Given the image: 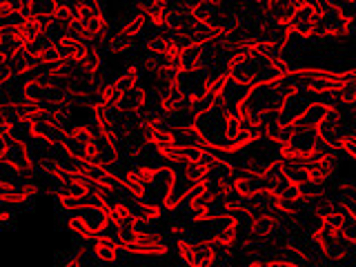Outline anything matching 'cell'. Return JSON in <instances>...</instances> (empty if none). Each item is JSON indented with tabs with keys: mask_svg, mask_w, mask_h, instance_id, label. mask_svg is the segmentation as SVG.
<instances>
[{
	"mask_svg": "<svg viewBox=\"0 0 356 267\" xmlns=\"http://www.w3.org/2000/svg\"><path fill=\"white\" fill-rule=\"evenodd\" d=\"M9 81V67H7V58L5 56H0V87Z\"/></svg>",
	"mask_w": 356,
	"mask_h": 267,
	"instance_id": "cell-25",
	"label": "cell"
},
{
	"mask_svg": "<svg viewBox=\"0 0 356 267\" xmlns=\"http://www.w3.org/2000/svg\"><path fill=\"white\" fill-rule=\"evenodd\" d=\"M174 143H176V147H200V149H209L203 136L198 134V129L194 125H189V127H181V129H174Z\"/></svg>",
	"mask_w": 356,
	"mask_h": 267,
	"instance_id": "cell-19",
	"label": "cell"
},
{
	"mask_svg": "<svg viewBox=\"0 0 356 267\" xmlns=\"http://www.w3.org/2000/svg\"><path fill=\"white\" fill-rule=\"evenodd\" d=\"M178 65L181 72H194L203 70V44H187L178 54Z\"/></svg>",
	"mask_w": 356,
	"mask_h": 267,
	"instance_id": "cell-18",
	"label": "cell"
},
{
	"mask_svg": "<svg viewBox=\"0 0 356 267\" xmlns=\"http://www.w3.org/2000/svg\"><path fill=\"white\" fill-rule=\"evenodd\" d=\"M145 105H147V89L143 87V83H138L136 87H131L129 92L120 98L118 103V114L120 116H129V118H136L145 111Z\"/></svg>",
	"mask_w": 356,
	"mask_h": 267,
	"instance_id": "cell-9",
	"label": "cell"
},
{
	"mask_svg": "<svg viewBox=\"0 0 356 267\" xmlns=\"http://www.w3.org/2000/svg\"><path fill=\"white\" fill-rule=\"evenodd\" d=\"M229 111L222 109L218 103L214 107H209L203 114H198L194 120V127L203 136L205 145L211 152H227V136H225V122H227Z\"/></svg>",
	"mask_w": 356,
	"mask_h": 267,
	"instance_id": "cell-1",
	"label": "cell"
},
{
	"mask_svg": "<svg viewBox=\"0 0 356 267\" xmlns=\"http://www.w3.org/2000/svg\"><path fill=\"white\" fill-rule=\"evenodd\" d=\"M11 218H14L11 216V211H0V222H3V225H9Z\"/></svg>",
	"mask_w": 356,
	"mask_h": 267,
	"instance_id": "cell-27",
	"label": "cell"
},
{
	"mask_svg": "<svg viewBox=\"0 0 356 267\" xmlns=\"http://www.w3.org/2000/svg\"><path fill=\"white\" fill-rule=\"evenodd\" d=\"M127 254H134V256H167L170 248H167V243L161 238V234L156 232H149V229H138L136 232V238H134L129 245H125Z\"/></svg>",
	"mask_w": 356,
	"mask_h": 267,
	"instance_id": "cell-5",
	"label": "cell"
},
{
	"mask_svg": "<svg viewBox=\"0 0 356 267\" xmlns=\"http://www.w3.org/2000/svg\"><path fill=\"white\" fill-rule=\"evenodd\" d=\"M318 143V134L314 129H296L289 136V140L281 147L283 156H294V159H307V156L314 152Z\"/></svg>",
	"mask_w": 356,
	"mask_h": 267,
	"instance_id": "cell-6",
	"label": "cell"
},
{
	"mask_svg": "<svg viewBox=\"0 0 356 267\" xmlns=\"http://www.w3.org/2000/svg\"><path fill=\"white\" fill-rule=\"evenodd\" d=\"M3 161L9 163L11 167H16L20 174H31L33 172V163H31V154L27 147V140L22 138H9L3 152Z\"/></svg>",
	"mask_w": 356,
	"mask_h": 267,
	"instance_id": "cell-7",
	"label": "cell"
},
{
	"mask_svg": "<svg viewBox=\"0 0 356 267\" xmlns=\"http://www.w3.org/2000/svg\"><path fill=\"white\" fill-rule=\"evenodd\" d=\"M63 267H85V250H78L76 254L67 256Z\"/></svg>",
	"mask_w": 356,
	"mask_h": 267,
	"instance_id": "cell-24",
	"label": "cell"
},
{
	"mask_svg": "<svg viewBox=\"0 0 356 267\" xmlns=\"http://www.w3.org/2000/svg\"><path fill=\"white\" fill-rule=\"evenodd\" d=\"M72 214H76L78 218H81V220L85 222V225H89V229L96 232V236L107 227V222H109V207H107V205H89V207H81V209L72 211Z\"/></svg>",
	"mask_w": 356,
	"mask_h": 267,
	"instance_id": "cell-13",
	"label": "cell"
},
{
	"mask_svg": "<svg viewBox=\"0 0 356 267\" xmlns=\"http://www.w3.org/2000/svg\"><path fill=\"white\" fill-rule=\"evenodd\" d=\"M118 252H120L118 245L114 241L105 238V236H96V241L92 245L94 259L100 261V263H107V265H114L118 261Z\"/></svg>",
	"mask_w": 356,
	"mask_h": 267,
	"instance_id": "cell-17",
	"label": "cell"
},
{
	"mask_svg": "<svg viewBox=\"0 0 356 267\" xmlns=\"http://www.w3.org/2000/svg\"><path fill=\"white\" fill-rule=\"evenodd\" d=\"M196 185L189 181V178H185L181 172H176L174 174V183H172V189H170V196H167V203H165V209L167 211H174L178 209L183 203H185V198L189 196V192H192Z\"/></svg>",
	"mask_w": 356,
	"mask_h": 267,
	"instance_id": "cell-14",
	"label": "cell"
},
{
	"mask_svg": "<svg viewBox=\"0 0 356 267\" xmlns=\"http://www.w3.org/2000/svg\"><path fill=\"white\" fill-rule=\"evenodd\" d=\"M174 174L176 172L172 170V167H159L152 185L145 189L143 203H147L152 207H159V209H165L167 196H170V189H172V183H174Z\"/></svg>",
	"mask_w": 356,
	"mask_h": 267,
	"instance_id": "cell-4",
	"label": "cell"
},
{
	"mask_svg": "<svg viewBox=\"0 0 356 267\" xmlns=\"http://www.w3.org/2000/svg\"><path fill=\"white\" fill-rule=\"evenodd\" d=\"M330 111H332L330 105H325L323 100H316V103H312V105L305 109V114L294 122V127H296V129H314V131H316L321 122L327 118Z\"/></svg>",
	"mask_w": 356,
	"mask_h": 267,
	"instance_id": "cell-15",
	"label": "cell"
},
{
	"mask_svg": "<svg viewBox=\"0 0 356 267\" xmlns=\"http://www.w3.org/2000/svg\"><path fill=\"white\" fill-rule=\"evenodd\" d=\"M341 152L348 154L352 161H356V134H350V136H345L343 143H341Z\"/></svg>",
	"mask_w": 356,
	"mask_h": 267,
	"instance_id": "cell-23",
	"label": "cell"
},
{
	"mask_svg": "<svg viewBox=\"0 0 356 267\" xmlns=\"http://www.w3.org/2000/svg\"><path fill=\"white\" fill-rule=\"evenodd\" d=\"M339 232L343 234L345 238H348L354 248H356V216H352L348 209H343L341 214V225H339Z\"/></svg>",
	"mask_w": 356,
	"mask_h": 267,
	"instance_id": "cell-22",
	"label": "cell"
},
{
	"mask_svg": "<svg viewBox=\"0 0 356 267\" xmlns=\"http://www.w3.org/2000/svg\"><path fill=\"white\" fill-rule=\"evenodd\" d=\"M176 252H178V259L185 267H196V241L192 238H178L176 241Z\"/></svg>",
	"mask_w": 356,
	"mask_h": 267,
	"instance_id": "cell-20",
	"label": "cell"
},
{
	"mask_svg": "<svg viewBox=\"0 0 356 267\" xmlns=\"http://www.w3.org/2000/svg\"><path fill=\"white\" fill-rule=\"evenodd\" d=\"M18 20L20 18L0 25V56H5V58H11L16 51H20L22 47H25V42H22V36H20Z\"/></svg>",
	"mask_w": 356,
	"mask_h": 267,
	"instance_id": "cell-11",
	"label": "cell"
},
{
	"mask_svg": "<svg viewBox=\"0 0 356 267\" xmlns=\"http://www.w3.org/2000/svg\"><path fill=\"white\" fill-rule=\"evenodd\" d=\"M67 227H70L78 238L85 241V243H94L96 241V232L89 229V225H85V222L78 218L76 214H72V218L67 220Z\"/></svg>",
	"mask_w": 356,
	"mask_h": 267,
	"instance_id": "cell-21",
	"label": "cell"
},
{
	"mask_svg": "<svg viewBox=\"0 0 356 267\" xmlns=\"http://www.w3.org/2000/svg\"><path fill=\"white\" fill-rule=\"evenodd\" d=\"M87 47H89V44H85V42H81V40H76V38H72V36H67V38H63V40L56 42V51H58V58H60L63 63H78V60H81L83 56H85Z\"/></svg>",
	"mask_w": 356,
	"mask_h": 267,
	"instance_id": "cell-16",
	"label": "cell"
},
{
	"mask_svg": "<svg viewBox=\"0 0 356 267\" xmlns=\"http://www.w3.org/2000/svg\"><path fill=\"white\" fill-rule=\"evenodd\" d=\"M7 67H9V78H27L33 70L38 67L36 54H33L29 47H22L20 51H16L11 58H7Z\"/></svg>",
	"mask_w": 356,
	"mask_h": 267,
	"instance_id": "cell-12",
	"label": "cell"
},
{
	"mask_svg": "<svg viewBox=\"0 0 356 267\" xmlns=\"http://www.w3.org/2000/svg\"><path fill=\"white\" fill-rule=\"evenodd\" d=\"M316 20H318V9H316L314 3H298L292 18L287 20L289 36L300 38V40L314 38Z\"/></svg>",
	"mask_w": 356,
	"mask_h": 267,
	"instance_id": "cell-2",
	"label": "cell"
},
{
	"mask_svg": "<svg viewBox=\"0 0 356 267\" xmlns=\"http://www.w3.org/2000/svg\"><path fill=\"white\" fill-rule=\"evenodd\" d=\"M265 267H296V265L287 263L283 259H272V261H265Z\"/></svg>",
	"mask_w": 356,
	"mask_h": 267,
	"instance_id": "cell-26",
	"label": "cell"
},
{
	"mask_svg": "<svg viewBox=\"0 0 356 267\" xmlns=\"http://www.w3.org/2000/svg\"><path fill=\"white\" fill-rule=\"evenodd\" d=\"M267 189V181L263 174H252V172H243L236 170V176H234V192L243 198L256 196Z\"/></svg>",
	"mask_w": 356,
	"mask_h": 267,
	"instance_id": "cell-10",
	"label": "cell"
},
{
	"mask_svg": "<svg viewBox=\"0 0 356 267\" xmlns=\"http://www.w3.org/2000/svg\"><path fill=\"white\" fill-rule=\"evenodd\" d=\"M67 131H70V129H65L60 125H54V122L47 120V118H36V120H31V125H29V138L63 147V143L67 138Z\"/></svg>",
	"mask_w": 356,
	"mask_h": 267,
	"instance_id": "cell-8",
	"label": "cell"
},
{
	"mask_svg": "<svg viewBox=\"0 0 356 267\" xmlns=\"http://www.w3.org/2000/svg\"><path fill=\"white\" fill-rule=\"evenodd\" d=\"M314 98L316 96H312L309 92H305V89H296V92H292L283 100L281 109H278V125H283V127L294 125V122L305 114V109L312 103H316Z\"/></svg>",
	"mask_w": 356,
	"mask_h": 267,
	"instance_id": "cell-3",
	"label": "cell"
}]
</instances>
